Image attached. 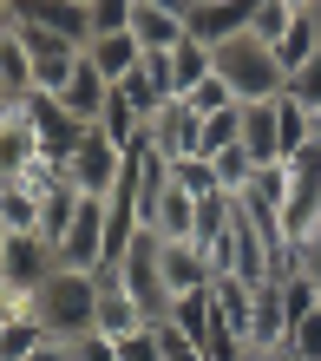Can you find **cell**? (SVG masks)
<instances>
[{
    "label": "cell",
    "mask_w": 321,
    "mask_h": 361,
    "mask_svg": "<svg viewBox=\"0 0 321 361\" xmlns=\"http://www.w3.org/2000/svg\"><path fill=\"white\" fill-rule=\"evenodd\" d=\"M39 322H46V335H59V342L92 335V322H99V276L59 269L53 283L39 289Z\"/></svg>",
    "instance_id": "cell-2"
},
{
    "label": "cell",
    "mask_w": 321,
    "mask_h": 361,
    "mask_svg": "<svg viewBox=\"0 0 321 361\" xmlns=\"http://www.w3.org/2000/svg\"><path fill=\"white\" fill-rule=\"evenodd\" d=\"M132 13H138V0H92V39L99 33H132Z\"/></svg>",
    "instance_id": "cell-29"
},
{
    "label": "cell",
    "mask_w": 321,
    "mask_h": 361,
    "mask_svg": "<svg viewBox=\"0 0 321 361\" xmlns=\"http://www.w3.org/2000/svg\"><path fill=\"white\" fill-rule=\"evenodd\" d=\"M33 361H73V342H59V335H46V342L33 348Z\"/></svg>",
    "instance_id": "cell-36"
},
{
    "label": "cell",
    "mask_w": 321,
    "mask_h": 361,
    "mask_svg": "<svg viewBox=\"0 0 321 361\" xmlns=\"http://www.w3.org/2000/svg\"><path fill=\"white\" fill-rule=\"evenodd\" d=\"M7 243H13V230H7V224H0V257H7Z\"/></svg>",
    "instance_id": "cell-40"
},
{
    "label": "cell",
    "mask_w": 321,
    "mask_h": 361,
    "mask_svg": "<svg viewBox=\"0 0 321 361\" xmlns=\"http://www.w3.org/2000/svg\"><path fill=\"white\" fill-rule=\"evenodd\" d=\"M275 145H282V164L302 152V145H315V112H308V105L295 99V92H282V99H275Z\"/></svg>",
    "instance_id": "cell-19"
},
{
    "label": "cell",
    "mask_w": 321,
    "mask_h": 361,
    "mask_svg": "<svg viewBox=\"0 0 321 361\" xmlns=\"http://www.w3.org/2000/svg\"><path fill=\"white\" fill-rule=\"evenodd\" d=\"M27 105V118H33V138H39V158H53V164H66L85 138H92V125L85 118H73L59 99H46V92H33V99H20Z\"/></svg>",
    "instance_id": "cell-5"
},
{
    "label": "cell",
    "mask_w": 321,
    "mask_h": 361,
    "mask_svg": "<svg viewBox=\"0 0 321 361\" xmlns=\"http://www.w3.org/2000/svg\"><path fill=\"white\" fill-rule=\"evenodd\" d=\"M217 73H223V86L237 92V105H269V99L289 92V73H282V59H275V47H263V39H249V33L217 47Z\"/></svg>",
    "instance_id": "cell-1"
},
{
    "label": "cell",
    "mask_w": 321,
    "mask_h": 361,
    "mask_svg": "<svg viewBox=\"0 0 321 361\" xmlns=\"http://www.w3.org/2000/svg\"><path fill=\"white\" fill-rule=\"evenodd\" d=\"M151 237H164V243H177V237H197V197H184L177 184H164V197H158V210H151Z\"/></svg>",
    "instance_id": "cell-18"
},
{
    "label": "cell",
    "mask_w": 321,
    "mask_h": 361,
    "mask_svg": "<svg viewBox=\"0 0 321 361\" xmlns=\"http://www.w3.org/2000/svg\"><path fill=\"white\" fill-rule=\"evenodd\" d=\"M203 79H217V53H210L203 39H184L177 53H164V86H170V99H190Z\"/></svg>",
    "instance_id": "cell-14"
},
{
    "label": "cell",
    "mask_w": 321,
    "mask_h": 361,
    "mask_svg": "<svg viewBox=\"0 0 321 361\" xmlns=\"http://www.w3.org/2000/svg\"><path fill=\"white\" fill-rule=\"evenodd\" d=\"M33 158H39V138H33L27 105H7V99H0V184H13Z\"/></svg>",
    "instance_id": "cell-12"
},
{
    "label": "cell",
    "mask_w": 321,
    "mask_h": 361,
    "mask_svg": "<svg viewBox=\"0 0 321 361\" xmlns=\"http://www.w3.org/2000/svg\"><path fill=\"white\" fill-rule=\"evenodd\" d=\"M256 13H263V0H190L184 27H190V39H203V47L217 53V47H229V39L249 33Z\"/></svg>",
    "instance_id": "cell-7"
},
{
    "label": "cell",
    "mask_w": 321,
    "mask_h": 361,
    "mask_svg": "<svg viewBox=\"0 0 321 361\" xmlns=\"http://www.w3.org/2000/svg\"><path fill=\"white\" fill-rule=\"evenodd\" d=\"M112 276L138 295V309L151 315V322H164V315H170V289H164V269H158V237H151V230H138V237H132V250H125V263H118Z\"/></svg>",
    "instance_id": "cell-4"
},
{
    "label": "cell",
    "mask_w": 321,
    "mask_h": 361,
    "mask_svg": "<svg viewBox=\"0 0 321 361\" xmlns=\"http://www.w3.org/2000/svg\"><path fill=\"white\" fill-rule=\"evenodd\" d=\"M85 59H92V66H99L105 79H112V86H125V79H132V73L144 66V47H138L132 33H99L92 47H85Z\"/></svg>",
    "instance_id": "cell-17"
},
{
    "label": "cell",
    "mask_w": 321,
    "mask_h": 361,
    "mask_svg": "<svg viewBox=\"0 0 321 361\" xmlns=\"http://www.w3.org/2000/svg\"><path fill=\"white\" fill-rule=\"evenodd\" d=\"M289 92H295V99H302V105H308V112H315V105H321V53L308 59V66H302V73H289Z\"/></svg>",
    "instance_id": "cell-34"
},
{
    "label": "cell",
    "mask_w": 321,
    "mask_h": 361,
    "mask_svg": "<svg viewBox=\"0 0 321 361\" xmlns=\"http://www.w3.org/2000/svg\"><path fill=\"white\" fill-rule=\"evenodd\" d=\"M73 361H118V342H105V335H79Z\"/></svg>",
    "instance_id": "cell-35"
},
{
    "label": "cell",
    "mask_w": 321,
    "mask_h": 361,
    "mask_svg": "<svg viewBox=\"0 0 321 361\" xmlns=\"http://www.w3.org/2000/svg\"><path fill=\"white\" fill-rule=\"evenodd\" d=\"M79 7H92V0H79Z\"/></svg>",
    "instance_id": "cell-43"
},
{
    "label": "cell",
    "mask_w": 321,
    "mask_h": 361,
    "mask_svg": "<svg viewBox=\"0 0 321 361\" xmlns=\"http://www.w3.org/2000/svg\"><path fill=\"white\" fill-rule=\"evenodd\" d=\"M289 190H295V178H289V164H256V178L243 184V210L256 224H282V210H289Z\"/></svg>",
    "instance_id": "cell-13"
},
{
    "label": "cell",
    "mask_w": 321,
    "mask_h": 361,
    "mask_svg": "<svg viewBox=\"0 0 321 361\" xmlns=\"http://www.w3.org/2000/svg\"><path fill=\"white\" fill-rule=\"evenodd\" d=\"M0 99L7 105L33 99V53H27V39L13 27H0Z\"/></svg>",
    "instance_id": "cell-16"
},
{
    "label": "cell",
    "mask_w": 321,
    "mask_h": 361,
    "mask_svg": "<svg viewBox=\"0 0 321 361\" xmlns=\"http://www.w3.org/2000/svg\"><path fill=\"white\" fill-rule=\"evenodd\" d=\"M79 204H85V197H79L73 184H59V190H46V197H39V237H46L53 250L66 243V230H73V217H79Z\"/></svg>",
    "instance_id": "cell-22"
},
{
    "label": "cell",
    "mask_w": 321,
    "mask_h": 361,
    "mask_svg": "<svg viewBox=\"0 0 321 361\" xmlns=\"http://www.w3.org/2000/svg\"><path fill=\"white\" fill-rule=\"evenodd\" d=\"M315 138H321V105H315Z\"/></svg>",
    "instance_id": "cell-42"
},
{
    "label": "cell",
    "mask_w": 321,
    "mask_h": 361,
    "mask_svg": "<svg viewBox=\"0 0 321 361\" xmlns=\"http://www.w3.org/2000/svg\"><path fill=\"white\" fill-rule=\"evenodd\" d=\"M289 7H282V0H263V13H256L249 20V39H263V47H282V33H289Z\"/></svg>",
    "instance_id": "cell-28"
},
{
    "label": "cell",
    "mask_w": 321,
    "mask_h": 361,
    "mask_svg": "<svg viewBox=\"0 0 321 361\" xmlns=\"http://www.w3.org/2000/svg\"><path fill=\"white\" fill-rule=\"evenodd\" d=\"M158 269H164V289H170V302H184V295H203L210 283H217V269H210V257L190 237L177 243H164L158 237Z\"/></svg>",
    "instance_id": "cell-9"
},
{
    "label": "cell",
    "mask_w": 321,
    "mask_h": 361,
    "mask_svg": "<svg viewBox=\"0 0 321 361\" xmlns=\"http://www.w3.org/2000/svg\"><path fill=\"white\" fill-rule=\"evenodd\" d=\"M0 224H7L13 237H39V190L0 184Z\"/></svg>",
    "instance_id": "cell-23"
},
{
    "label": "cell",
    "mask_w": 321,
    "mask_h": 361,
    "mask_svg": "<svg viewBox=\"0 0 321 361\" xmlns=\"http://www.w3.org/2000/svg\"><path fill=\"white\" fill-rule=\"evenodd\" d=\"M158 348H164V361H210L197 342H190V335L177 329V322H158Z\"/></svg>",
    "instance_id": "cell-32"
},
{
    "label": "cell",
    "mask_w": 321,
    "mask_h": 361,
    "mask_svg": "<svg viewBox=\"0 0 321 361\" xmlns=\"http://www.w3.org/2000/svg\"><path fill=\"white\" fill-rule=\"evenodd\" d=\"M289 13H321V0H282Z\"/></svg>",
    "instance_id": "cell-39"
},
{
    "label": "cell",
    "mask_w": 321,
    "mask_h": 361,
    "mask_svg": "<svg viewBox=\"0 0 321 361\" xmlns=\"http://www.w3.org/2000/svg\"><path fill=\"white\" fill-rule=\"evenodd\" d=\"M282 348H289L295 361H321V309H308L302 322L289 329V342H282Z\"/></svg>",
    "instance_id": "cell-30"
},
{
    "label": "cell",
    "mask_w": 321,
    "mask_h": 361,
    "mask_svg": "<svg viewBox=\"0 0 321 361\" xmlns=\"http://www.w3.org/2000/svg\"><path fill=\"white\" fill-rule=\"evenodd\" d=\"M138 329H151V315L138 309V295L125 289L118 276H99V322H92V335L125 342V335H138Z\"/></svg>",
    "instance_id": "cell-11"
},
{
    "label": "cell",
    "mask_w": 321,
    "mask_h": 361,
    "mask_svg": "<svg viewBox=\"0 0 321 361\" xmlns=\"http://www.w3.org/2000/svg\"><path fill=\"white\" fill-rule=\"evenodd\" d=\"M46 342V322H7V335H0V361H33V348Z\"/></svg>",
    "instance_id": "cell-26"
},
{
    "label": "cell",
    "mask_w": 321,
    "mask_h": 361,
    "mask_svg": "<svg viewBox=\"0 0 321 361\" xmlns=\"http://www.w3.org/2000/svg\"><path fill=\"white\" fill-rule=\"evenodd\" d=\"M7 13H13V0H0V27H7Z\"/></svg>",
    "instance_id": "cell-41"
},
{
    "label": "cell",
    "mask_w": 321,
    "mask_h": 361,
    "mask_svg": "<svg viewBox=\"0 0 321 361\" xmlns=\"http://www.w3.org/2000/svg\"><path fill=\"white\" fill-rule=\"evenodd\" d=\"M229 145H243V105H229V112H210V118H203L197 158H223Z\"/></svg>",
    "instance_id": "cell-24"
},
{
    "label": "cell",
    "mask_w": 321,
    "mask_h": 361,
    "mask_svg": "<svg viewBox=\"0 0 321 361\" xmlns=\"http://www.w3.org/2000/svg\"><path fill=\"white\" fill-rule=\"evenodd\" d=\"M59 276V250L46 243V237H13L7 243V257H0V283H13V289H46Z\"/></svg>",
    "instance_id": "cell-10"
},
{
    "label": "cell",
    "mask_w": 321,
    "mask_h": 361,
    "mask_svg": "<svg viewBox=\"0 0 321 361\" xmlns=\"http://www.w3.org/2000/svg\"><path fill=\"white\" fill-rule=\"evenodd\" d=\"M243 361H295L289 348H243Z\"/></svg>",
    "instance_id": "cell-37"
},
{
    "label": "cell",
    "mask_w": 321,
    "mask_h": 361,
    "mask_svg": "<svg viewBox=\"0 0 321 361\" xmlns=\"http://www.w3.org/2000/svg\"><path fill=\"white\" fill-rule=\"evenodd\" d=\"M13 27H39V33H59L73 47H92V7L79 0H13Z\"/></svg>",
    "instance_id": "cell-8"
},
{
    "label": "cell",
    "mask_w": 321,
    "mask_h": 361,
    "mask_svg": "<svg viewBox=\"0 0 321 361\" xmlns=\"http://www.w3.org/2000/svg\"><path fill=\"white\" fill-rule=\"evenodd\" d=\"M243 152L256 164H282V145H275V99L269 105H243Z\"/></svg>",
    "instance_id": "cell-20"
},
{
    "label": "cell",
    "mask_w": 321,
    "mask_h": 361,
    "mask_svg": "<svg viewBox=\"0 0 321 361\" xmlns=\"http://www.w3.org/2000/svg\"><path fill=\"white\" fill-rule=\"evenodd\" d=\"M105 99H112V79H105L92 59H79L73 66V79H66V92H59V105H66L73 118H85V125H99V112H105Z\"/></svg>",
    "instance_id": "cell-15"
},
{
    "label": "cell",
    "mask_w": 321,
    "mask_h": 361,
    "mask_svg": "<svg viewBox=\"0 0 321 361\" xmlns=\"http://www.w3.org/2000/svg\"><path fill=\"white\" fill-rule=\"evenodd\" d=\"M210 164H217V184H223V197H243V184L256 178V158L243 152V145H229V152H223V158H210Z\"/></svg>",
    "instance_id": "cell-27"
},
{
    "label": "cell",
    "mask_w": 321,
    "mask_h": 361,
    "mask_svg": "<svg viewBox=\"0 0 321 361\" xmlns=\"http://www.w3.org/2000/svg\"><path fill=\"white\" fill-rule=\"evenodd\" d=\"M197 132H203V118L190 112L184 99H170V105H158V112L144 118V152H151L158 164H177V158H197Z\"/></svg>",
    "instance_id": "cell-6"
},
{
    "label": "cell",
    "mask_w": 321,
    "mask_h": 361,
    "mask_svg": "<svg viewBox=\"0 0 321 361\" xmlns=\"http://www.w3.org/2000/svg\"><path fill=\"white\" fill-rule=\"evenodd\" d=\"M315 53H321V13H295L282 47H275V59H282V73H302Z\"/></svg>",
    "instance_id": "cell-21"
},
{
    "label": "cell",
    "mask_w": 321,
    "mask_h": 361,
    "mask_svg": "<svg viewBox=\"0 0 321 361\" xmlns=\"http://www.w3.org/2000/svg\"><path fill=\"white\" fill-rule=\"evenodd\" d=\"M138 7H164V13H190V0H138Z\"/></svg>",
    "instance_id": "cell-38"
},
{
    "label": "cell",
    "mask_w": 321,
    "mask_h": 361,
    "mask_svg": "<svg viewBox=\"0 0 321 361\" xmlns=\"http://www.w3.org/2000/svg\"><path fill=\"white\" fill-rule=\"evenodd\" d=\"M170 184H177L184 190V197H223V184H217V164H210V158H177V164H170Z\"/></svg>",
    "instance_id": "cell-25"
},
{
    "label": "cell",
    "mask_w": 321,
    "mask_h": 361,
    "mask_svg": "<svg viewBox=\"0 0 321 361\" xmlns=\"http://www.w3.org/2000/svg\"><path fill=\"white\" fill-rule=\"evenodd\" d=\"M184 105H190L197 118H210V112H229V105H237V92H229V86H223V73H217V79H203V86L190 92Z\"/></svg>",
    "instance_id": "cell-31"
},
{
    "label": "cell",
    "mask_w": 321,
    "mask_h": 361,
    "mask_svg": "<svg viewBox=\"0 0 321 361\" xmlns=\"http://www.w3.org/2000/svg\"><path fill=\"white\" fill-rule=\"evenodd\" d=\"M125 171H132V158H125L118 145H112V138L99 132V125H92V138H85L79 152L66 158V184L79 190V197H112Z\"/></svg>",
    "instance_id": "cell-3"
},
{
    "label": "cell",
    "mask_w": 321,
    "mask_h": 361,
    "mask_svg": "<svg viewBox=\"0 0 321 361\" xmlns=\"http://www.w3.org/2000/svg\"><path fill=\"white\" fill-rule=\"evenodd\" d=\"M118 361H164V348H158V322L138 329V335H125V342H118Z\"/></svg>",
    "instance_id": "cell-33"
}]
</instances>
